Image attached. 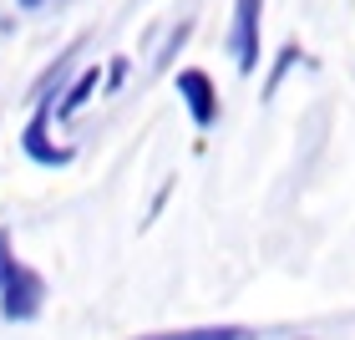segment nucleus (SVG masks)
<instances>
[{"label": "nucleus", "instance_id": "obj_7", "mask_svg": "<svg viewBox=\"0 0 355 340\" xmlns=\"http://www.w3.org/2000/svg\"><path fill=\"white\" fill-rule=\"evenodd\" d=\"M15 264V254H10V234L0 229V280H6V269Z\"/></svg>", "mask_w": 355, "mask_h": 340}, {"label": "nucleus", "instance_id": "obj_5", "mask_svg": "<svg viewBox=\"0 0 355 340\" xmlns=\"http://www.w3.org/2000/svg\"><path fill=\"white\" fill-rule=\"evenodd\" d=\"M96 87H102V71H96V67H87L82 76H76V82L67 87V96H56V117L61 122H67V117H76V112H82L87 102H92V96H96Z\"/></svg>", "mask_w": 355, "mask_h": 340}, {"label": "nucleus", "instance_id": "obj_6", "mask_svg": "<svg viewBox=\"0 0 355 340\" xmlns=\"http://www.w3.org/2000/svg\"><path fill=\"white\" fill-rule=\"evenodd\" d=\"M295 61H300V46H284V51H279V61H274V71H269V92H264V96H274V92H279L284 71L295 67Z\"/></svg>", "mask_w": 355, "mask_h": 340}, {"label": "nucleus", "instance_id": "obj_8", "mask_svg": "<svg viewBox=\"0 0 355 340\" xmlns=\"http://www.w3.org/2000/svg\"><path fill=\"white\" fill-rule=\"evenodd\" d=\"M127 67H132V61H112V71H107V87H112V92L127 82Z\"/></svg>", "mask_w": 355, "mask_h": 340}, {"label": "nucleus", "instance_id": "obj_4", "mask_svg": "<svg viewBox=\"0 0 355 340\" xmlns=\"http://www.w3.org/2000/svg\"><path fill=\"white\" fill-rule=\"evenodd\" d=\"M173 92H178V102L188 107L193 127H203V133H208V127L218 122V87H214V76H208V71H198V67L178 71Z\"/></svg>", "mask_w": 355, "mask_h": 340}, {"label": "nucleus", "instance_id": "obj_9", "mask_svg": "<svg viewBox=\"0 0 355 340\" xmlns=\"http://www.w3.org/2000/svg\"><path fill=\"white\" fill-rule=\"evenodd\" d=\"M15 6H26V10H36V6H41V0H15Z\"/></svg>", "mask_w": 355, "mask_h": 340}, {"label": "nucleus", "instance_id": "obj_1", "mask_svg": "<svg viewBox=\"0 0 355 340\" xmlns=\"http://www.w3.org/2000/svg\"><path fill=\"white\" fill-rule=\"evenodd\" d=\"M46 305V280L31 264H10L6 280H0V320L10 325H31Z\"/></svg>", "mask_w": 355, "mask_h": 340}, {"label": "nucleus", "instance_id": "obj_3", "mask_svg": "<svg viewBox=\"0 0 355 340\" xmlns=\"http://www.w3.org/2000/svg\"><path fill=\"white\" fill-rule=\"evenodd\" d=\"M51 112H56V96H51V92H41L36 117H31V122H26V133H21V148H26L31 163H41V168H67V163H71V148L51 142Z\"/></svg>", "mask_w": 355, "mask_h": 340}, {"label": "nucleus", "instance_id": "obj_2", "mask_svg": "<svg viewBox=\"0 0 355 340\" xmlns=\"http://www.w3.org/2000/svg\"><path fill=\"white\" fill-rule=\"evenodd\" d=\"M259 31H264V0H234V31H229V46H234V67L239 76H254L259 71Z\"/></svg>", "mask_w": 355, "mask_h": 340}]
</instances>
